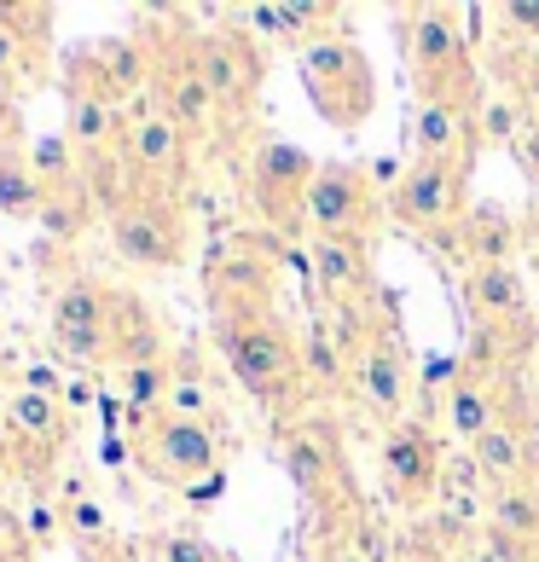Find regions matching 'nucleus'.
Here are the masks:
<instances>
[{"mask_svg":"<svg viewBox=\"0 0 539 562\" xmlns=\"http://www.w3.org/2000/svg\"><path fill=\"white\" fill-rule=\"evenodd\" d=\"M215 348L226 353V371L256 394L261 406H279L290 383L302 378V342L267 314V307H221Z\"/></svg>","mask_w":539,"mask_h":562,"instance_id":"f257e3e1","label":"nucleus"},{"mask_svg":"<svg viewBox=\"0 0 539 562\" xmlns=\"http://www.w3.org/2000/svg\"><path fill=\"white\" fill-rule=\"evenodd\" d=\"M296 65H302L307 99H314V111L330 128L355 134L360 122H371V111H378V76H371V58L360 53L355 35L330 30L319 41H307Z\"/></svg>","mask_w":539,"mask_h":562,"instance_id":"f03ea898","label":"nucleus"},{"mask_svg":"<svg viewBox=\"0 0 539 562\" xmlns=\"http://www.w3.org/2000/svg\"><path fill=\"white\" fill-rule=\"evenodd\" d=\"M406 58H412V76H418V99H447V105L482 111V93L470 88L464 30L447 7H412L406 12Z\"/></svg>","mask_w":539,"mask_h":562,"instance_id":"7ed1b4c3","label":"nucleus"},{"mask_svg":"<svg viewBox=\"0 0 539 562\" xmlns=\"http://www.w3.org/2000/svg\"><path fill=\"white\" fill-rule=\"evenodd\" d=\"M111 249L139 273H162V267H180L186 256V221L175 198L139 192L134 203H122L111 215Z\"/></svg>","mask_w":539,"mask_h":562,"instance_id":"20e7f679","label":"nucleus"},{"mask_svg":"<svg viewBox=\"0 0 539 562\" xmlns=\"http://www.w3.org/2000/svg\"><path fill=\"white\" fill-rule=\"evenodd\" d=\"M53 348L70 366H111V284L65 279L53 296Z\"/></svg>","mask_w":539,"mask_h":562,"instance_id":"39448f33","label":"nucleus"},{"mask_svg":"<svg viewBox=\"0 0 539 562\" xmlns=\"http://www.w3.org/2000/svg\"><path fill=\"white\" fill-rule=\"evenodd\" d=\"M134 464L151 482L169 487H192L198 475L221 470V435L215 424H180V418H157L151 429L134 441Z\"/></svg>","mask_w":539,"mask_h":562,"instance_id":"423d86ee","label":"nucleus"},{"mask_svg":"<svg viewBox=\"0 0 539 562\" xmlns=\"http://www.w3.org/2000/svg\"><path fill=\"white\" fill-rule=\"evenodd\" d=\"M389 210H395V221L412 226V233H429V238L452 244V233H459V221L470 210L459 162H412L395 186V203H389Z\"/></svg>","mask_w":539,"mask_h":562,"instance_id":"0eeeda50","label":"nucleus"},{"mask_svg":"<svg viewBox=\"0 0 539 562\" xmlns=\"http://www.w3.org/2000/svg\"><path fill=\"white\" fill-rule=\"evenodd\" d=\"M319 162L290 139H261L256 157H250V203L273 221V226H302V203H307V186H314Z\"/></svg>","mask_w":539,"mask_h":562,"instance_id":"6e6552de","label":"nucleus"},{"mask_svg":"<svg viewBox=\"0 0 539 562\" xmlns=\"http://www.w3.org/2000/svg\"><path fill=\"white\" fill-rule=\"evenodd\" d=\"M192 70L203 76V88L215 93L221 111H244L261 88V53L250 30H210L198 41H186Z\"/></svg>","mask_w":539,"mask_h":562,"instance_id":"1a4fd4ad","label":"nucleus"},{"mask_svg":"<svg viewBox=\"0 0 539 562\" xmlns=\"http://www.w3.org/2000/svg\"><path fill=\"white\" fill-rule=\"evenodd\" d=\"M378 464H383V482L401 505H424L429 493H441V441L424 418H401L395 429H383V447H378Z\"/></svg>","mask_w":539,"mask_h":562,"instance_id":"9d476101","label":"nucleus"},{"mask_svg":"<svg viewBox=\"0 0 539 562\" xmlns=\"http://www.w3.org/2000/svg\"><path fill=\"white\" fill-rule=\"evenodd\" d=\"M122 157H128V169L139 180V192H157L169 198L175 186L186 180V128L169 116V111H145L128 122V134H122Z\"/></svg>","mask_w":539,"mask_h":562,"instance_id":"9b49d317","label":"nucleus"},{"mask_svg":"<svg viewBox=\"0 0 539 562\" xmlns=\"http://www.w3.org/2000/svg\"><path fill=\"white\" fill-rule=\"evenodd\" d=\"M371 221V180L355 162H319L314 186L302 203V226L314 238H337V233H366Z\"/></svg>","mask_w":539,"mask_h":562,"instance_id":"f8f14e48","label":"nucleus"},{"mask_svg":"<svg viewBox=\"0 0 539 562\" xmlns=\"http://www.w3.org/2000/svg\"><path fill=\"white\" fill-rule=\"evenodd\" d=\"M151 53H145V41L134 35H105L93 41V47H81L70 58V76H81L93 93H105L111 105H122V99H134L145 81H151Z\"/></svg>","mask_w":539,"mask_h":562,"instance_id":"ddd939ff","label":"nucleus"},{"mask_svg":"<svg viewBox=\"0 0 539 562\" xmlns=\"http://www.w3.org/2000/svg\"><path fill=\"white\" fill-rule=\"evenodd\" d=\"M128 122H122V105H111L105 93H93L81 76H65V139L76 145V157H105L122 145Z\"/></svg>","mask_w":539,"mask_h":562,"instance_id":"4468645a","label":"nucleus"},{"mask_svg":"<svg viewBox=\"0 0 539 562\" xmlns=\"http://www.w3.org/2000/svg\"><path fill=\"white\" fill-rule=\"evenodd\" d=\"M355 383H360V401L366 412L378 418L383 429H395L406 418V394H412V378H406V353L395 342L371 337L360 348V366H355Z\"/></svg>","mask_w":539,"mask_h":562,"instance_id":"2eb2a0df","label":"nucleus"},{"mask_svg":"<svg viewBox=\"0 0 539 562\" xmlns=\"http://www.w3.org/2000/svg\"><path fill=\"white\" fill-rule=\"evenodd\" d=\"M314 284L330 307H355V296L371 284V261H366V233H337V238H314Z\"/></svg>","mask_w":539,"mask_h":562,"instance_id":"dca6fc26","label":"nucleus"},{"mask_svg":"<svg viewBox=\"0 0 539 562\" xmlns=\"http://www.w3.org/2000/svg\"><path fill=\"white\" fill-rule=\"evenodd\" d=\"M464 307L475 314V325L523 330L528 325V284L516 267H470L464 273Z\"/></svg>","mask_w":539,"mask_h":562,"instance_id":"f3484780","label":"nucleus"},{"mask_svg":"<svg viewBox=\"0 0 539 562\" xmlns=\"http://www.w3.org/2000/svg\"><path fill=\"white\" fill-rule=\"evenodd\" d=\"M169 360V342H162V325L151 319V307L128 290H111V366H162Z\"/></svg>","mask_w":539,"mask_h":562,"instance_id":"a211bd4d","label":"nucleus"},{"mask_svg":"<svg viewBox=\"0 0 539 562\" xmlns=\"http://www.w3.org/2000/svg\"><path fill=\"white\" fill-rule=\"evenodd\" d=\"M151 88H157V111H169L186 134H203L215 122V93L203 88V76L192 70V53H180L175 65H157L151 70Z\"/></svg>","mask_w":539,"mask_h":562,"instance_id":"6ab92c4d","label":"nucleus"},{"mask_svg":"<svg viewBox=\"0 0 539 562\" xmlns=\"http://www.w3.org/2000/svg\"><path fill=\"white\" fill-rule=\"evenodd\" d=\"M516 221L499 210V203H475V210H464L459 233H452V244H459V256L470 267H510L516 256Z\"/></svg>","mask_w":539,"mask_h":562,"instance_id":"aec40b11","label":"nucleus"},{"mask_svg":"<svg viewBox=\"0 0 539 562\" xmlns=\"http://www.w3.org/2000/svg\"><path fill=\"white\" fill-rule=\"evenodd\" d=\"M475 139V111L447 105V99H424L418 122H412V145L418 162H459V151Z\"/></svg>","mask_w":539,"mask_h":562,"instance_id":"412c9836","label":"nucleus"},{"mask_svg":"<svg viewBox=\"0 0 539 562\" xmlns=\"http://www.w3.org/2000/svg\"><path fill=\"white\" fill-rule=\"evenodd\" d=\"M441 406H447V429L459 435L464 447H475L487 429H499V424H505V418H499V394H493V383L482 378V371H470V378L452 389Z\"/></svg>","mask_w":539,"mask_h":562,"instance_id":"4be33fe9","label":"nucleus"},{"mask_svg":"<svg viewBox=\"0 0 539 562\" xmlns=\"http://www.w3.org/2000/svg\"><path fill=\"white\" fill-rule=\"evenodd\" d=\"M330 470H337V447H330L325 429H290L284 435V475L296 482V493L325 498Z\"/></svg>","mask_w":539,"mask_h":562,"instance_id":"5701e85b","label":"nucleus"},{"mask_svg":"<svg viewBox=\"0 0 539 562\" xmlns=\"http://www.w3.org/2000/svg\"><path fill=\"white\" fill-rule=\"evenodd\" d=\"M7 429L24 435V441H41V447H65L70 441L65 401H53V394H30V389H18L7 401Z\"/></svg>","mask_w":539,"mask_h":562,"instance_id":"b1692460","label":"nucleus"},{"mask_svg":"<svg viewBox=\"0 0 539 562\" xmlns=\"http://www.w3.org/2000/svg\"><path fill=\"white\" fill-rule=\"evenodd\" d=\"M470 458H475V470H482L493 487H523V475H528V447H523V429L516 424L487 429L482 441L470 447Z\"/></svg>","mask_w":539,"mask_h":562,"instance_id":"393cba45","label":"nucleus"},{"mask_svg":"<svg viewBox=\"0 0 539 562\" xmlns=\"http://www.w3.org/2000/svg\"><path fill=\"white\" fill-rule=\"evenodd\" d=\"M41 210H47V192H41V180H35V169H30V145L0 151V215L41 221Z\"/></svg>","mask_w":539,"mask_h":562,"instance_id":"a878e982","label":"nucleus"},{"mask_svg":"<svg viewBox=\"0 0 539 562\" xmlns=\"http://www.w3.org/2000/svg\"><path fill=\"white\" fill-rule=\"evenodd\" d=\"M487 533L493 539H528L539 546V493L523 482V487H493L487 493Z\"/></svg>","mask_w":539,"mask_h":562,"instance_id":"bb28decb","label":"nucleus"},{"mask_svg":"<svg viewBox=\"0 0 539 562\" xmlns=\"http://www.w3.org/2000/svg\"><path fill=\"white\" fill-rule=\"evenodd\" d=\"M30 169H35V180H41V192H47V198L76 192V186H81V157H76V145L65 134L30 139Z\"/></svg>","mask_w":539,"mask_h":562,"instance_id":"cd10ccee","label":"nucleus"},{"mask_svg":"<svg viewBox=\"0 0 539 562\" xmlns=\"http://www.w3.org/2000/svg\"><path fill=\"white\" fill-rule=\"evenodd\" d=\"M162 418H180V424H210L215 418V394L198 371L175 366V383H169V401H162Z\"/></svg>","mask_w":539,"mask_h":562,"instance_id":"c85d7f7f","label":"nucleus"},{"mask_svg":"<svg viewBox=\"0 0 539 562\" xmlns=\"http://www.w3.org/2000/svg\"><path fill=\"white\" fill-rule=\"evenodd\" d=\"M88 215H93V198H88V186H76V192H58V198H47V210H41V233H53V238H76L81 226H88Z\"/></svg>","mask_w":539,"mask_h":562,"instance_id":"c756f323","label":"nucleus"},{"mask_svg":"<svg viewBox=\"0 0 539 562\" xmlns=\"http://www.w3.org/2000/svg\"><path fill=\"white\" fill-rule=\"evenodd\" d=\"M302 371H314L319 383L343 378V337H330V325H307L302 337Z\"/></svg>","mask_w":539,"mask_h":562,"instance_id":"7c9ffc66","label":"nucleus"},{"mask_svg":"<svg viewBox=\"0 0 539 562\" xmlns=\"http://www.w3.org/2000/svg\"><path fill=\"white\" fill-rule=\"evenodd\" d=\"M58 516H65V528L76 539H99V533H105V505H99L81 482H65V505H58Z\"/></svg>","mask_w":539,"mask_h":562,"instance_id":"2f4dec72","label":"nucleus"},{"mask_svg":"<svg viewBox=\"0 0 539 562\" xmlns=\"http://www.w3.org/2000/svg\"><path fill=\"white\" fill-rule=\"evenodd\" d=\"M516 139H523V111L510 99H487L475 111V145H516Z\"/></svg>","mask_w":539,"mask_h":562,"instance_id":"473e14b6","label":"nucleus"},{"mask_svg":"<svg viewBox=\"0 0 539 562\" xmlns=\"http://www.w3.org/2000/svg\"><path fill=\"white\" fill-rule=\"evenodd\" d=\"M157 557H162V562H226V557L210 546V539H203V533H192V528H180V533H162V539H157Z\"/></svg>","mask_w":539,"mask_h":562,"instance_id":"72a5a7b5","label":"nucleus"},{"mask_svg":"<svg viewBox=\"0 0 539 562\" xmlns=\"http://www.w3.org/2000/svg\"><path fill=\"white\" fill-rule=\"evenodd\" d=\"M30 65V53H24V41L12 35V24L0 18V99H12V76Z\"/></svg>","mask_w":539,"mask_h":562,"instance_id":"f704fd0d","label":"nucleus"},{"mask_svg":"<svg viewBox=\"0 0 539 562\" xmlns=\"http://www.w3.org/2000/svg\"><path fill=\"white\" fill-rule=\"evenodd\" d=\"M499 18L510 24V35L539 41V0H510V7H499Z\"/></svg>","mask_w":539,"mask_h":562,"instance_id":"c9c22d12","label":"nucleus"},{"mask_svg":"<svg viewBox=\"0 0 539 562\" xmlns=\"http://www.w3.org/2000/svg\"><path fill=\"white\" fill-rule=\"evenodd\" d=\"M58 528H65V516H58L53 505H30V522H24L30 546H47V539H58Z\"/></svg>","mask_w":539,"mask_h":562,"instance_id":"e433bc0d","label":"nucleus"},{"mask_svg":"<svg viewBox=\"0 0 539 562\" xmlns=\"http://www.w3.org/2000/svg\"><path fill=\"white\" fill-rule=\"evenodd\" d=\"M366 562H389V539H383V528L378 522H355V539H348Z\"/></svg>","mask_w":539,"mask_h":562,"instance_id":"4c0bfd02","label":"nucleus"},{"mask_svg":"<svg viewBox=\"0 0 539 562\" xmlns=\"http://www.w3.org/2000/svg\"><path fill=\"white\" fill-rule=\"evenodd\" d=\"M24 557H30V533L0 510V562H24Z\"/></svg>","mask_w":539,"mask_h":562,"instance_id":"58836bf2","label":"nucleus"},{"mask_svg":"<svg viewBox=\"0 0 539 562\" xmlns=\"http://www.w3.org/2000/svg\"><path fill=\"white\" fill-rule=\"evenodd\" d=\"M221 493H226V470H210V475H198V482L186 487V505H198V510H203V505H215Z\"/></svg>","mask_w":539,"mask_h":562,"instance_id":"ea45409f","label":"nucleus"},{"mask_svg":"<svg viewBox=\"0 0 539 562\" xmlns=\"http://www.w3.org/2000/svg\"><path fill=\"white\" fill-rule=\"evenodd\" d=\"M12 145H30V139L18 128V99H0V151H12Z\"/></svg>","mask_w":539,"mask_h":562,"instance_id":"a19ab883","label":"nucleus"},{"mask_svg":"<svg viewBox=\"0 0 539 562\" xmlns=\"http://www.w3.org/2000/svg\"><path fill=\"white\" fill-rule=\"evenodd\" d=\"M523 99H528V111L539 116V47L523 58Z\"/></svg>","mask_w":539,"mask_h":562,"instance_id":"79ce46f5","label":"nucleus"},{"mask_svg":"<svg viewBox=\"0 0 539 562\" xmlns=\"http://www.w3.org/2000/svg\"><path fill=\"white\" fill-rule=\"evenodd\" d=\"M58 401H65V406H93V389H88V378H81V383H65V394H58Z\"/></svg>","mask_w":539,"mask_h":562,"instance_id":"37998d69","label":"nucleus"},{"mask_svg":"<svg viewBox=\"0 0 539 562\" xmlns=\"http://www.w3.org/2000/svg\"><path fill=\"white\" fill-rule=\"evenodd\" d=\"M122 447H128V441H122V435H105V464H122V458H128Z\"/></svg>","mask_w":539,"mask_h":562,"instance_id":"c03bdc74","label":"nucleus"},{"mask_svg":"<svg viewBox=\"0 0 539 562\" xmlns=\"http://www.w3.org/2000/svg\"><path fill=\"white\" fill-rule=\"evenodd\" d=\"M7 458H12V429L0 424V464H7Z\"/></svg>","mask_w":539,"mask_h":562,"instance_id":"a18cd8bd","label":"nucleus"},{"mask_svg":"<svg viewBox=\"0 0 539 562\" xmlns=\"http://www.w3.org/2000/svg\"><path fill=\"white\" fill-rule=\"evenodd\" d=\"M330 562H366V557H360L355 546H343V551H337V557H330Z\"/></svg>","mask_w":539,"mask_h":562,"instance_id":"49530a36","label":"nucleus"},{"mask_svg":"<svg viewBox=\"0 0 539 562\" xmlns=\"http://www.w3.org/2000/svg\"><path fill=\"white\" fill-rule=\"evenodd\" d=\"M226 562H233V557H226Z\"/></svg>","mask_w":539,"mask_h":562,"instance_id":"de8ad7c7","label":"nucleus"}]
</instances>
